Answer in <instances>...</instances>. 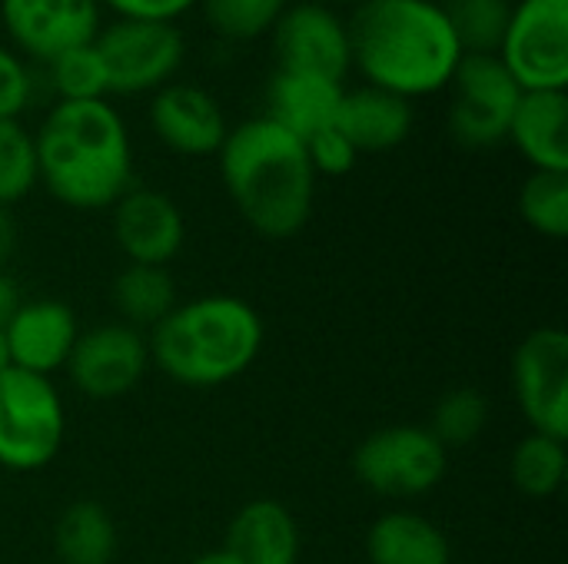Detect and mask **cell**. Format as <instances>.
I'll return each instance as SVG.
<instances>
[{
  "label": "cell",
  "mask_w": 568,
  "mask_h": 564,
  "mask_svg": "<svg viewBox=\"0 0 568 564\" xmlns=\"http://www.w3.org/2000/svg\"><path fill=\"white\" fill-rule=\"evenodd\" d=\"M0 27L10 47L33 63L87 47L103 27L100 0H0Z\"/></svg>",
  "instance_id": "obj_13"
},
{
  "label": "cell",
  "mask_w": 568,
  "mask_h": 564,
  "mask_svg": "<svg viewBox=\"0 0 568 564\" xmlns=\"http://www.w3.org/2000/svg\"><path fill=\"white\" fill-rule=\"evenodd\" d=\"M369 564H453V545L446 532L409 509L383 512L366 532Z\"/></svg>",
  "instance_id": "obj_21"
},
{
  "label": "cell",
  "mask_w": 568,
  "mask_h": 564,
  "mask_svg": "<svg viewBox=\"0 0 568 564\" xmlns=\"http://www.w3.org/2000/svg\"><path fill=\"white\" fill-rule=\"evenodd\" d=\"M290 7V0H200L203 23L213 30V37L226 43H250L260 37H270L280 13Z\"/></svg>",
  "instance_id": "obj_26"
},
{
  "label": "cell",
  "mask_w": 568,
  "mask_h": 564,
  "mask_svg": "<svg viewBox=\"0 0 568 564\" xmlns=\"http://www.w3.org/2000/svg\"><path fill=\"white\" fill-rule=\"evenodd\" d=\"M216 166L230 203L253 233L266 239H293L310 223L316 173L306 143L270 116L260 113L230 126Z\"/></svg>",
  "instance_id": "obj_3"
},
{
  "label": "cell",
  "mask_w": 568,
  "mask_h": 564,
  "mask_svg": "<svg viewBox=\"0 0 568 564\" xmlns=\"http://www.w3.org/2000/svg\"><path fill=\"white\" fill-rule=\"evenodd\" d=\"M193 564H240V562H236L223 545H220V548H213V552H203V555H200Z\"/></svg>",
  "instance_id": "obj_36"
},
{
  "label": "cell",
  "mask_w": 568,
  "mask_h": 564,
  "mask_svg": "<svg viewBox=\"0 0 568 564\" xmlns=\"http://www.w3.org/2000/svg\"><path fill=\"white\" fill-rule=\"evenodd\" d=\"M3 336L13 369L53 379L67 369L80 322L77 312L60 299H23L3 326Z\"/></svg>",
  "instance_id": "obj_16"
},
{
  "label": "cell",
  "mask_w": 568,
  "mask_h": 564,
  "mask_svg": "<svg viewBox=\"0 0 568 564\" xmlns=\"http://www.w3.org/2000/svg\"><path fill=\"white\" fill-rule=\"evenodd\" d=\"M103 10H110L116 20H150V23H176L190 10L200 7V0H100Z\"/></svg>",
  "instance_id": "obj_33"
},
{
  "label": "cell",
  "mask_w": 568,
  "mask_h": 564,
  "mask_svg": "<svg viewBox=\"0 0 568 564\" xmlns=\"http://www.w3.org/2000/svg\"><path fill=\"white\" fill-rule=\"evenodd\" d=\"M33 153L37 183L70 209H110L133 186V140L113 100H53Z\"/></svg>",
  "instance_id": "obj_2"
},
{
  "label": "cell",
  "mask_w": 568,
  "mask_h": 564,
  "mask_svg": "<svg viewBox=\"0 0 568 564\" xmlns=\"http://www.w3.org/2000/svg\"><path fill=\"white\" fill-rule=\"evenodd\" d=\"M519 216L542 239L568 236V173L532 170L519 186Z\"/></svg>",
  "instance_id": "obj_25"
},
{
  "label": "cell",
  "mask_w": 568,
  "mask_h": 564,
  "mask_svg": "<svg viewBox=\"0 0 568 564\" xmlns=\"http://www.w3.org/2000/svg\"><path fill=\"white\" fill-rule=\"evenodd\" d=\"M513 396L532 432L568 442V332L532 329L513 352Z\"/></svg>",
  "instance_id": "obj_10"
},
{
  "label": "cell",
  "mask_w": 568,
  "mask_h": 564,
  "mask_svg": "<svg viewBox=\"0 0 568 564\" xmlns=\"http://www.w3.org/2000/svg\"><path fill=\"white\" fill-rule=\"evenodd\" d=\"M23 302L20 296V286L10 273H0V329L10 322V316L17 312V306Z\"/></svg>",
  "instance_id": "obj_35"
},
{
  "label": "cell",
  "mask_w": 568,
  "mask_h": 564,
  "mask_svg": "<svg viewBox=\"0 0 568 564\" xmlns=\"http://www.w3.org/2000/svg\"><path fill=\"white\" fill-rule=\"evenodd\" d=\"M270 50L276 60L273 70L320 73L339 83H346V76L353 73L346 13L326 3L290 0V7L270 30Z\"/></svg>",
  "instance_id": "obj_11"
},
{
  "label": "cell",
  "mask_w": 568,
  "mask_h": 564,
  "mask_svg": "<svg viewBox=\"0 0 568 564\" xmlns=\"http://www.w3.org/2000/svg\"><path fill=\"white\" fill-rule=\"evenodd\" d=\"M449 96V133L466 150H493L509 136L513 113L519 106V83L499 63V57L466 53L446 86Z\"/></svg>",
  "instance_id": "obj_8"
},
{
  "label": "cell",
  "mask_w": 568,
  "mask_h": 564,
  "mask_svg": "<svg viewBox=\"0 0 568 564\" xmlns=\"http://www.w3.org/2000/svg\"><path fill=\"white\" fill-rule=\"evenodd\" d=\"M260 312L230 293L176 302L150 332V366L186 389H220L253 369L263 352Z\"/></svg>",
  "instance_id": "obj_4"
},
{
  "label": "cell",
  "mask_w": 568,
  "mask_h": 564,
  "mask_svg": "<svg viewBox=\"0 0 568 564\" xmlns=\"http://www.w3.org/2000/svg\"><path fill=\"white\" fill-rule=\"evenodd\" d=\"M67 442V406L53 379L0 369V469L40 472Z\"/></svg>",
  "instance_id": "obj_5"
},
{
  "label": "cell",
  "mask_w": 568,
  "mask_h": 564,
  "mask_svg": "<svg viewBox=\"0 0 568 564\" xmlns=\"http://www.w3.org/2000/svg\"><path fill=\"white\" fill-rule=\"evenodd\" d=\"M110 299L120 322L140 332H150L180 302L170 266H140V263H126L116 273L110 286Z\"/></svg>",
  "instance_id": "obj_23"
},
{
  "label": "cell",
  "mask_w": 568,
  "mask_h": 564,
  "mask_svg": "<svg viewBox=\"0 0 568 564\" xmlns=\"http://www.w3.org/2000/svg\"><path fill=\"white\" fill-rule=\"evenodd\" d=\"M120 548L113 515L90 499L67 505L53 525V555L60 564H113Z\"/></svg>",
  "instance_id": "obj_22"
},
{
  "label": "cell",
  "mask_w": 568,
  "mask_h": 564,
  "mask_svg": "<svg viewBox=\"0 0 568 564\" xmlns=\"http://www.w3.org/2000/svg\"><path fill=\"white\" fill-rule=\"evenodd\" d=\"M313 3H326V7H356V3H363V0H313Z\"/></svg>",
  "instance_id": "obj_38"
},
{
  "label": "cell",
  "mask_w": 568,
  "mask_h": 564,
  "mask_svg": "<svg viewBox=\"0 0 568 564\" xmlns=\"http://www.w3.org/2000/svg\"><path fill=\"white\" fill-rule=\"evenodd\" d=\"M449 452L426 425H386L369 432L353 452L356 482L393 502L423 499L446 479Z\"/></svg>",
  "instance_id": "obj_6"
},
{
  "label": "cell",
  "mask_w": 568,
  "mask_h": 564,
  "mask_svg": "<svg viewBox=\"0 0 568 564\" xmlns=\"http://www.w3.org/2000/svg\"><path fill=\"white\" fill-rule=\"evenodd\" d=\"M353 70L403 100L443 93L466 57L436 0H363L346 13Z\"/></svg>",
  "instance_id": "obj_1"
},
{
  "label": "cell",
  "mask_w": 568,
  "mask_h": 564,
  "mask_svg": "<svg viewBox=\"0 0 568 564\" xmlns=\"http://www.w3.org/2000/svg\"><path fill=\"white\" fill-rule=\"evenodd\" d=\"M146 116L160 146L190 160L216 156L230 133L220 100L206 86L186 80H170L166 86L150 93Z\"/></svg>",
  "instance_id": "obj_15"
},
{
  "label": "cell",
  "mask_w": 568,
  "mask_h": 564,
  "mask_svg": "<svg viewBox=\"0 0 568 564\" xmlns=\"http://www.w3.org/2000/svg\"><path fill=\"white\" fill-rule=\"evenodd\" d=\"M93 47L106 66L110 96L156 93L176 80L186 60V40L176 23L113 20L100 27Z\"/></svg>",
  "instance_id": "obj_7"
},
{
  "label": "cell",
  "mask_w": 568,
  "mask_h": 564,
  "mask_svg": "<svg viewBox=\"0 0 568 564\" xmlns=\"http://www.w3.org/2000/svg\"><path fill=\"white\" fill-rule=\"evenodd\" d=\"M346 83L320 76V73H296V70H273L266 83V113L273 123L300 136L303 143L329 126H336V113L343 103Z\"/></svg>",
  "instance_id": "obj_17"
},
{
  "label": "cell",
  "mask_w": 568,
  "mask_h": 564,
  "mask_svg": "<svg viewBox=\"0 0 568 564\" xmlns=\"http://www.w3.org/2000/svg\"><path fill=\"white\" fill-rule=\"evenodd\" d=\"M110 233L126 263L170 266L183 253L186 219L173 196L133 183L110 206Z\"/></svg>",
  "instance_id": "obj_14"
},
{
  "label": "cell",
  "mask_w": 568,
  "mask_h": 564,
  "mask_svg": "<svg viewBox=\"0 0 568 564\" xmlns=\"http://www.w3.org/2000/svg\"><path fill=\"white\" fill-rule=\"evenodd\" d=\"M306 156H310V166H313L316 180H320V176H329V180L349 176V173L356 170V163H359L356 146H353L336 126H329V130L310 136V140H306Z\"/></svg>",
  "instance_id": "obj_32"
},
{
  "label": "cell",
  "mask_w": 568,
  "mask_h": 564,
  "mask_svg": "<svg viewBox=\"0 0 568 564\" xmlns=\"http://www.w3.org/2000/svg\"><path fill=\"white\" fill-rule=\"evenodd\" d=\"M47 86L53 90L57 100H110V83H106V66L97 53L93 43L67 50L43 63Z\"/></svg>",
  "instance_id": "obj_29"
},
{
  "label": "cell",
  "mask_w": 568,
  "mask_h": 564,
  "mask_svg": "<svg viewBox=\"0 0 568 564\" xmlns=\"http://www.w3.org/2000/svg\"><path fill=\"white\" fill-rule=\"evenodd\" d=\"M436 3H449V0H436Z\"/></svg>",
  "instance_id": "obj_39"
},
{
  "label": "cell",
  "mask_w": 568,
  "mask_h": 564,
  "mask_svg": "<svg viewBox=\"0 0 568 564\" xmlns=\"http://www.w3.org/2000/svg\"><path fill=\"white\" fill-rule=\"evenodd\" d=\"M17 246H20V229H17L13 209L0 206V273H7L10 259L17 256Z\"/></svg>",
  "instance_id": "obj_34"
},
{
  "label": "cell",
  "mask_w": 568,
  "mask_h": 564,
  "mask_svg": "<svg viewBox=\"0 0 568 564\" xmlns=\"http://www.w3.org/2000/svg\"><path fill=\"white\" fill-rule=\"evenodd\" d=\"M223 548L240 564H296L303 535L283 502L253 499L233 515Z\"/></svg>",
  "instance_id": "obj_20"
},
{
  "label": "cell",
  "mask_w": 568,
  "mask_h": 564,
  "mask_svg": "<svg viewBox=\"0 0 568 564\" xmlns=\"http://www.w3.org/2000/svg\"><path fill=\"white\" fill-rule=\"evenodd\" d=\"M568 472L566 442L562 439H549L539 432H529L526 439H519V445L513 449L509 459V479L513 485L529 495V499H552Z\"/></svg>",
  "instance_id": "obj_24"
},
{
  "label": "cell",
  "mask_w": 568,
  "mask_h": 564,
  "mask_svg": "<svg viewBox=\"0 0 568 564\" xmlns=\"http://www.w3.org/2000/svg\"><path fill=\"white\" fill-rule=\"evenodd\" d=\"M37 76L30 60H23L10 43H0V120H20L33 103Z\"/></svg>",
  "instance_id": "obj_31"
},
{
  "label": "cell",
  "mask_w": 568,
  "mask_h": 564,
  "mask_svg": "<svg viewBox=\"0 0 568 564\" xmlns=\"http://www.w3.org/2000/svg\"><path fill=\"white\" fill-rule=\"evenodd\" d=\"M416 113L413 103L359 83V86H346L339 113H336V130L356 146V153H389L396 146H403L413 133Z\"/></svg>",
  "instance_id": "obj_18"
},
{
  "label": "cell",
  "mask_w": 568,
  "mask_h": 564,
  "mask_svg": "<svg viewBox=\"0 0 568 564\" xmlns=\"http://www.w3.org/2000/svg\"><path fill=\"white\" fill-rule=\"evenodd\" d=\"M7 366H10V349H7V336L0 329V369H7Z\"/></svg>",
  "instance_id": "obj_37"
},
{
  "label": "cell",
  "mask_w": 568,
  "mask_h": 564,
  "mask_svg": "<svg viewBox=\"0 0 568 564\" xmlns=\"http://www.w3.org/2000/svg\"><path fill=\"white\" fill-rule=\"evenodd\" d=\"M499 63L529 90H568V0H516Z\"/></svg>",
  "instance_id": "obj_9"
},
{
  "label": "cell",
  "mask_w": 568,
  "mask_h": 564,
  "mask_svg": "<svg viewBox=\"0 0 568 564\" xmlns=\"http://www.w3.org/2000/svg\"><path fill=\"white\" fill-rule=\"evenodd\" d=\"M513 3L516 0H449V3H443L456 37H459L463 53L496 57L499 43L506 37L509 17H513Z\"/></svg>",
  "instance_id": "obj_27"
},
{
  "label": "cell",
  "mask_w": 568,
  "mask_h": 564,
  "mask_svg": "<svg viewBox=\"0 0 568 564\" xmlns=\"http://www.w3.org/2000/svg\"><path fill=\"white\" fill-rule=\"evenodd\" d=\"M37 189L33 133L20 120H0V206L13 209Z\"/></svg>",
  "instance_id": "obj_30"
},
{
  "label": "cell",
  "mask_w": 568,
  "mask_h": 564,
  "mask_svg": "<svg viewBox=\"0 0 568 564\" xmlns=\"http://www.w3.org/2000/svg\"><path fill=\"white\" fill-rule=\"evenodd\" d=\"M506 143L542 173H568V93L566 90H529L509 123Z\"/></svg>",
  "instance_id": "obj_19"
},
{
  "label": "cell",
  "mask_w": 568,
  "mask_h": 564,
  "mask_svg": "<svg viewBox=\"0 0 568 564\" xmlns=\"http://www.w3.org/2000/svg\"><path fill=\"white\" fill-rule=\"evenodd\" d=\"M150 369L146 332L126 322H100L87 332L80 329L77 346L67 359L70 386L90 402H113L133 392Z\"/></svg>",
  "instance_id": "obj_12"
},
{
  "label": "cell",
  "mask_w": 568,
  "mask_h": 564,
  "mask_svg": "<svg viewBox=\"0 0 568 564\" xmlns=\"http://www.w3.org/2000/svg\"><path fill=\"white\" fill-rule=\"evenodd\" d=\"M489 399L473 389V386H459V389H449L436 409H433V419H429V432L439 439V445L449 452V449H463V445H473L486 425H489Z\"/></svg>",
  "instance_id": "obj_28"
}]
</instances>
